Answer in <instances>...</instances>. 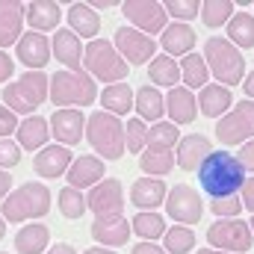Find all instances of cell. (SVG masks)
I'll return each mask as SVG.
<instances>
[{
    "label": "cell",
    "mask_w": 254,
    "mask_h": 254,
    "mask_svg": "<svg viewBox=\"0 0 254 254\" xmlns=\"http://www.w3.org/2000/svg\"><path fill=\"white\" fill-rule=\"evenodd\" d=\"M198 184L210 198H231L246 187V169L240 166L234 154L213 151L198 169Z\"/></svg>",
    "instance_id": "6da1fadb"
},
{
    "label": "cell",
    "mask_w": 254,
    "mask_h": 254,
    "mask_svg": "<svg viewBox=\"0 0 254 254\" xmlns=\"http://www.w3.org/2000/svg\"><path fill=\"white\" fill-rule=\"evenodd\" d=\"M48 98H51V77H45L42 71H27L3 86V101L12 113L33 116V110H39Z\"/></svg>",
    "instance_id": "7a4b0ae2"
},
{
    "label": "cell",
    "mask_w": 254,
    "mask_h": 254,
    "mask_svg": "<svg viewBox=\"0 0 254 254\" xmlns=\"http://www.w3.org/2000/svg\"><path fill=\"white\" fill-rule=\"evenodd\" d=\"M48 210H51V190L39 181H27L3 198L0 216L6 222H30V219L45 216Z\"/></svg>",
    "instance_id": "3957f363"
},
{
    "label": "cell",
    "mask_w": 254,
    "mask_h": 254,
    "mask_svg": "<svg viewBox=\"0 0 254 254\" xmlns=\"http://www.w3.org/2000/svg\"><path fill=\"white\" fill-rule=\"evenodd\" d=\"M204 63L210 68V74L222 80V86L228 89L246 80V57L222 36H210L204 42Z\"/></svg>",
    "instance_id": "277c9868"
},
{
    "label": "cell",
    "mask_w": 254,
    "mask_h": 254,
    "mask_svg": "<svg viewBox=\"0 0 254 254\" xmlns=\"http://www.w3.org/2000/svg\"><path fill=\"white\" fill-rule=\"evenodd\" d=\"M86 139H89V145L98 151L101 160H122L125 151H127L125 125H122L116 116L104 113V110H98V113H92V116L86 119Z\"/></svg>",
    "instance_id": "5b68a950"
},
{
    "label": "cell",
    "mask_w": 254,
    "mask_h": 254,
    "mask_svg": "<svg viewBox=\"0 0 254 254\" xmlns=\"http://www.w3.org/2000/svg\"><path fill=\"white\" fill-rule=\"evenodd\" d=\"M98 98V86L86 71H57L51 77V101L60 110H83Z\"/></svg>",
    "instance_id": "8992f818"
},
{
    "label": "cell",
    "mask_w": 254,
    "mask_h": 254,
    "mask_svg": "<svg viewBox=\"0 0 254 254\" xmlns=\"http://www.w3.org/2000/svg\"><path fill=\"white\" fill-rule=\"evenodd\" d=\"M83 65H86V74L92 80H104L107 86L113 83H122L127 77V68L130 65L122 60V54L116 51L113 42L107 39H92L83 51Z\"/></svg>",
    "instance_id": "52a82bcc"
},
{
    "label": "cell",
    "mask_w": 254,
    "mask_h": 254,
    "mask_svg": "<svg viewBox=\"0 0 254 254\" xmlns=\"http://www.w3.org/2000/svg\"><path fill=\"white\" fill-rule=\"evenodd\" d=\"M207 243L216 252H231V254H243L254 246V234L249 228V222L240 219H219L207 228Z\"/></svg>",
    "instance_id": "ba28073f"
},
{
    "label": "cell",
    "mask_w": 254,
    "mask_h": 254,
    "mask_svg": "<svg viewBox=\"0 0 254 254\" xmlns=\"http://www.w3.org/2000/svg\"><path fill=\"white\" fill-rule=\"evenodd\" d=\"M216 139L222 145H246L254 139V101L237 104L216 122Z\"/></svg>",
    "instance_id": "9c48e42d"
},
{
    "label": "cell",
    "mask_w": 254,
    "mask_h": 254,
    "mask_svg": "<svg viewBox=\"0 0 254 254\" xmlns=\"http://www.w3.org/2000/svg\"><path fill=\"white\" fill-rule=\"evenodd\" d=\"M122 12H125V18L130 21V27L139 30V33H145V36L148 33H163L169 27L166 24L169 12L157 0H127V3H122Z\"/></svg>",
    "instance_id": "30bf717a"
},
{
    "label": "cell",
    "mask_w": 254,
    "mask_h": 254,
    "mask_svg": "<svg viewBox=\"0 0 254 254\" xmlns=\"http://www.w3.org/2000/svg\"><path fill=\"white\" fill-rule=\"evenodd\" d=\"M166 213L175 219V222H181V225H195V222H201V216H204V201L198 198V192L192 190L190 184H175L169 195H166Z\"/></svg>",
    "instance_id": "8fae6325"
},
{
    "label": "cell",
    "mask_w": 254,
    "mask_h": 254,
    "mask_svg": "<svg viewBox=\"0 0 254 254\" xmlns=\"http://www.w3.org/2000/svg\"><path fill=\"white\" fill-rule=\"evenodd\" d=\"M116 51L122 54L127 65H145L151 63V57H157V42L139 30H133L130 24L116 30Z\"/></svg>",
    "instance_id": "7c38bea8"
},
{
    "label": "cell",
    "mask_w": 254,
    "mask_h": 254,
    "mask_svg": "<svg viewBox=\"0 0 254 254\" xmlns=\"http://www.w3.org/2000/svg\"><path fill=\"white\" fill-rule=\"evenodd\" d=\"M86 204L95 213V219L98 216H122V207H125V187H122V181L104 178L98 187H92V192L86 195Z\"/></svg>",
    "instance_id": "4fadbf2b"
},
{
    "label": "cell",
    "mask_w": 254,
    "mask_h": 254,
    "mask_svg": "<svg viewBox=\"0 0 254 254\" xmlns=\"http://www.w3.org/2000/svg\"><path fill=\"white\" fill-rule=\"evenodd\" d=\"M51 133L57 136V145H77L86 136V116L83 110H54Z\"/></svg>",
    "instance_id": "5bb4252c"
},
{
    "label": "cell",
    "mask_w": 254,
    "mask_h": 254,
    "mask_svg": "<svg viewBox=\"0 0 254 254\" xmlns=\"http://www.w3.org/2000/svg\"><path fill=\"white\" fill-rule=\"evenodd\" d=\"M15 57L27 65L30 71H42L45 65L51 63L54 51H51L48 36H42V33H24L18 39V45H15Z\"/></svg>",
    "instance_id": "9a60e30c"
},
{
    "label": "cell",
    "mask_w": 254,
    "mask_h": 254,
    "mask_svg": "<svg viewBox=\"0 0 254 254\" xmlns=\"http://www.w3.org/2000/svg\"><path fill=\"white\" fill-rule=\"evenodd\" d=\"M71 163H74V154L65 145H45L33 157V169L42 178H65L68 169H71Z\"/></svg>",
    "instance_id": "2e32d148"
},
{
    "label": "cell",
    "mask_w": 254,
    "mask_h": 254,
    "mask_svg": "<svg viewBox=\"0 0 254 254\" xmlns=\"http://www.w3.org/2000/svg\"><path fill=\"white\" fill-rule=\"evenodd\" d=\"M210 154H213L210 139L201 136V133H190V136H181L178 151H175V160H178V166H181L184 172H198L201 163H204Z\"/></svg>",
    "instance_id": "e0dca14e"
},
{
    "label": "cell",
    "mask_w": 254,
    "mask_h": 254,
    "mask_svg": "<svg viewBox=\"0 0 254 254\" xmlns=\"http://www.w3.org/2000/svg\"><path fill=\"white\" fill-rule=\"evenodd\" d=\"M89 231H92V240L101 246H127V240L133 234L125 216H98Z\"/></svg>",
    "instance_id": "ac0fdd59"
},
{
    "label": "cell",
    "mask_w": 254,
    "mask_h": 254,
    "mask_svg": "<svg viewBox=\"0 0 254 254\" xmlns=\"http://www.w3.org/2000/svg\"><path fill=\"white\" fill-rule=\"evenodd\" d=\"M104 160L101 157H92V154H83V157H77L74 163H71V169H68V187H74V190H86V187H98L101 181H104Z\"/></svg>",
    "instance_id": "d6986e66"
},
{
    "label": "cell",
    "mask_w": 254,
    "mask_h": 254,
    "mask_svg": "<svg viewBox=\"0 0 254 254\" xmlns=\"http://www.w3.org/2000/svg\"><path fill=\"white\" fill-rule=\"evenodd\" d=\"M166 113L172 116V125H192L198 116V98L187 86H175L166 95Z\"/></svg>",
    "instance_id": "ffe728a7"
},
{
    "label": "cell",
    "mask_w": 254,
    "mask_h": 254,
    "mask_svg": "<svg viewBox=\"0 0 254 254\" xmlns=\"http://www.w3.org/2000/svg\"><path fill=\"white\" fill-rule=\"evenodd\" d=\"M51 51L57 57V63L65 65V71H80L83 63V45H80V36H74L71 30H57V36L51 39Z\"/></svg>",
    "instance_id": "44dd1931"
},
{
    "label": "cell",
    "mask_w": 254,
    "mask_h": 254,
    "mask_svg": "<svg viewBox=\"0 0 254 254\" xmlns=\"http://www.w3.org/2000/svg\"><path fill=\"white\" fill-rule=\"evenodd\" d=\"M24 18L30 21V27L36 33H51V30H60V21H63V9L60 3L54 0H33L27 9H24Z\"/></svg>",
    "instance_id": "7402d4cb"
},
{
    "label": "cell",
    "mask_w": 254,
    "mask_h": 254,
    "mask_svg": "<svg viewBox=\"0 0 254 254\" xmlns=\"http://www.w3.org/2000/svg\"><path fill=\"white\" fill-rule=\"evenodd\" d=\"M166 195H169V190L160 178H139L130 187V201L139 210H148V213H154V207L166 204Z\"/></svg>",
    "instance_id": "603a6c76"
},
{
    "label": "cell",
    "mask_w": 254,
    "mask_h": 254,
    "mask_svg": "<svg viewBox=\"0 0 254 254\" xmlns=\"http://www.w3.org/2000/svg\"><path fill=\"white\" fill-rule=\"evenodd\" d=\"M231 104H234V95L222 83H207L198 95V110L207 119H222L225 113H231Z\"/></svg>",
    "instance_id": "cb8c5ba5"
},
{
    "label": "cell",
    "mask_w": 254,
    "mask_h": 254,
    "mask_svg": "<svg viewBox=\"0 0 254 254\" xmlns=\"http://www.w3.org/2000/svg\"><path fill=\"white\" fill-rule=\"evenodd\" d=\"M24 9L15 0H0V51L9 45H18L21 27H24Z\"/></svg>",
    "instance_id": "d4e9b609"
},
{
    "label": "cell",
    "mask_w": 254,
    "mask_h": 254,
    "mask_svg": "<svg viewBox=\"0 0 254 254\" xmlns=\"http://www.w3.org/2000/svg\"><path fill=\"white\" fill-rule=\"evenodd\" d=\"M48 136H51V122L42 116H27L18 125V145L24 151H42L48 145Z\"/></svg>",
    "instance_id": "484cf974"
},
{
    "label": "cell",
    "mask_w": 254,
    "mask_h": 254,
    "mask_svg": "<svg viewBox=\"0 0 254 254\" xmlns=\"http://www.w3.org/2000/svg\"><path fill=\"white\" fill-rule=\"evenodd\" d=\"M160 42H163L166 57H187V54H192V48H195V33H192L190 24L175 21V24H169L163 30V39Z\"/></svg>",
    "instance_id": "4316f807"
},
{
    "label": "cell",
    "mask_w": 254,
    "mask_h": 254,
    "mask_svg": "<svg viewBox=\"0 0 254 254\" xmlns=\"http://www.w3.org/2000/svg\"><path fill=\"white\" fill-rule=\"evenodd\" d=\"M51 246V231L42 222H30L15 234V252L18 254H45Z\"/></svg>",
    "instance_id": "83f0119b"
},
{
    "label": "cell",
    "mask_w": 254,
    "mask_h": 254,
    "mask_svg": "<svg viewBox=\"0 0 254 254\" xmlns=\"http://www.w3.org/2000/svg\"><path fill=\"white\" fill-rule=\"evenodd\" d=\"M68 24H71V33L80 39H95L101 33V15L89 6V3H71L68 9Z\"/></svg>",
    "instance_id": "f1b7e54d"
},
{
    "label": "cell",
    "mask_w": 254,
    "mask_h": 254,
    "mask_svg": "<svg viewBox=\"0 0 254 254\" xmlns=\"http://www.w3.org/2000/svg\"><path fill=\"white\" fill-rule=\"evenodd\" d=\"M133 110L139 113L142 122H160L163 113H166V98L157 92V86H139L136 89Z\"/></svg>",
    "instance_id": "f546056e"
},
{
    "label": "cell",
    "mask_w": 254,
    "mask_h": 254,
    "mask_svg": "<svg viewBox=\"0 0 254 254\" xmlns=\"http://www.w3.org/2000/svg\"><path fill=\"white\" fill-rule=\"evenodd\" d=\"M133 101H136V92L127 86V83H113L101 92V104H104V113L110 116H127L133 110Z\"/></svg>",
    "instance_id": "4dcf8cb0"
},
{
    "label": "cell",
    "mask_w": 254,
    "mask_h": 254,
    "mask_svg": "<svg viewBox=\"0 0 254 254\" xmlns=\"http://www.w3.org/2000/svg\"><path fill=\"white\" fill-rule=\"evenodd\" d=\"M228 42L237 51L254 48V15H249V12H234V18L228 21Z\"/></svg>",
    "instance_id": "1f68e13d"
},
{
    "label": "cell",
    "mask_w": 254,
    "mask_h": 254,
    "mask_svg": "<svg viewBox=\"0 0 254 254\" xmlns=\"http://www.w3.org/2000/svg\"><path fill=\"white\" fill-rule=\"evenodd\" d=\"M130 228H133V234L142 237V243H154V240L166 237V231H169L166 228V219L160 213H148V210H139L130 219Z\"/></svg>",
    "instance_id": "d6a6232c"
},
{
    "label": "cell",
    "mask_w": 254,
    "mask_h": 254,
    "mask_svg": "<svg viewBox=\"0 0 254 254\" xmlns=\"http://www.w3.org/2000/svg\"><path fill=\"white\" fill-rule=\"evenodd\" d=\"M148 80H151L154 86H169V89H175V86L181 83V65L175 63L172 57H154V60L148 63Z\"/></svg>",
    "instance_id": "836d02e7"
},
{
    "label": "cell",
    "mask_w": 254,
    "mask_h": 254,
    "mask_svg": "<svg viewBox=\"0 0 254 254\" xmlns=\"http://www.w3.org/2000/svg\"><path fill=\"white\" fill-rule=\"evenodd\" d=\"M175 166V154L172 151H160V148H145L139 154V169L151 178H160V175H169Z\"/></svg>",
    "instance_id": "e575fe53"
},
{
    "label": "cell",
    "mask_w": 254,
    "mask_h": 254,
    "mask_svg": "<svg viewBox=\"0 0 254 254\" xmlns=\"http://www.w3.org/2000/svg\"><path fill=\"white\" fill-rule=\"evenodd\" d=\"M181 80L187 83V89H204L210 83V68L204 63V57L187 54L184 63H181Z\"/></svg>",
    "instance_id": "d590c367"
},
{
    "label": "cell",
    "mask_w": 254,
    "mask_h": 254,
    "mask_svg": "<svg viewBox=\"0 0 254 254\" xmlns=\"http://www.w3.org/2000/svg\"><path fill=\"white\" fill-rule=\"evenodd\" d=\"M231 18H234V3H231V0H204V3H201V21H204L210 30L228 24Z\"/></svg>",
    "instance_id": "8d00e7d4"
},
{
    "label": "cell",
    "mask_w": 254,
    "mask_h": 254,
    "mask_svg": "<svg viewBox=\"0 0 254 254\" xmlns=\"http://www.w3.org/2000/svg\"><path fill=\"white\" fill-rule=\"evenodd\" d=\"M175 142H181V130L172 122H157L154 127H148V145L145 148H160V151H172Z\"/></svg>",
    "instance_id": "74e56055"
},
{
    "label": "cell",
    "mask_w": 254,
    "mask_h": 254,
    "mask_svg": "<svg viewBox=\"0 0 254 254\" xmlns=\"http://www.w3.org/2000/svg\"><path fill=\"white\" fill-rule=\"evenodd\" d=\"M163 249L169 254H190L192 249H195V234H192V228H187V225L169 228L166 237H163Z\"/></svg>",
    "instance_id": "f35d334b"
},
{
    "label": "cell",
    "mask_w": 254,
    "mask_h": 254,
    "mask_svg": "<svg viewBox=\"0 0 254 254\" xmlns=\"http://www.w3.org/2000/svg\"><path fill=\"white\" fill-rule=\"evenodd\" d=\"M57 204H60V213H63L65 219H80L86 210H89V204H86V195L80 190H74V187H65V190H60V195H57Z\"/></svg>",
    "instance_id": "ab89813d"
},
{
    "label": "cell",
    "mask_w": 254,
    "mask_h": 254,
    "mask_svg": "<svg viewBox=\"0 0 254 254\" xmlns=\"http://www.w3.org/2000/svg\"><path fill=\"white\" fill-rule=\"evenodd\" d=\"M125 145L130 154H142L145 151V145H148V127L145 122L136 116V119H127L125 125Z\"/></svg>",
    "instance_id": "60d3db41"
},
{
    "label": "cell",
    "mask_w": 254,
    "mask_h": 254,
    "mask_svg": "<svg viewBox=\"0 0 254 254\" xmlns=\"http://www.w3.org/2000/svg\"><path fill=\"white\" fill-rule=\"evenodd\" d=\"M163 6H166V12H169L172 18H178L181 24L190 21V18H195V15L201 12V3H198V0H169V3H163Z\"/></svg>",
    "instance_id": "b9f144b4"
},
{
    "label": "cell",
    "mask_w": 254,
    "mask_h": 254,
    "mask_svg": "<svg viewBox=\"0 0 254 254\" xmlns=\"http://www.w3.org/2000/svg\"><path fill=\"white\" fill-rule=\"evenodd\" d=\"M210 210L219 216V219H237L240 213H243V201L240 198H213L210 201Z\"/></svg>",
    "instance_id": "7bdbcfd3"
},
{
    "label": "cell",
    "mask_w": 254,
    "mask_h": 254,
    "mask_svg": "<svg viewBox=\"0 0 254 254\" xmlns=\"http://www.w3.org/2000/svg\"><path fill=\"white\" fill-rule=\"evenodd\" d=\"M21 163V145L12 142V139H0V169H12Z\"/></svg>",
    "instance_id": "ee69618b"
},
{
    "label": "cell",
    "mask_w": 254,
    "mask_h": 254,
    "mask_svg": "<svg viewBox=\"0 0 254 254\" xmlns=\"http://www.w3.org/2000/svg\"><path fill=\"white\" fill-rule=\"evenodd\" d=\"M9 133H18V119L9 107H0V139H9Z\"/></svg>",
    "instance_id": "f6af8a7d"
},
{
    "label": "cell",
    "mask_w": 254,
    "mask_h": 254,
    "mask_svg": "<svg viewBox=\"0 0 254 254\" xmlns=\"http://www.w3.org/2000/svg\"><path fill=\"white\" fill-rule=\"evenodd\" d=\"M240 166L246 169V172H254V139L252 142H246V145H240Z\"/></svg>",
    "instance_id": "bcb514c9"
},
{
    "label": "cell",
    "mask_w": 254,
    "mask_h": 254,
    "mask_svg": "<svg viewBox=\"0 0 254 254\" xmlns=\"http://www.w3.org/2000/svg\"><path fill=\"white\" fill-rule=\"evenodd\" d=\"M12 71H15V60H12L6 51H0V83H3V80H9V77H12Z\"/></svg>",
    "instance_id": "7dc6e473"
},
{
    "label": "cell",
    "mask_w": 254,
    "mask_h": 254,
    "mask_svg": "<svg viewBox=\"0 0 254 254\" xmlns=\"http://www.w3.org/2000/svg\"><path fill=\"white\" fill-rule=\"evenodd\" d=\"M240 201H243V207H246V210H252V213H254V178L246 181V187H243V198H240Z\"/></svg>",
    "instance_id": "c3c4849f"
},
{
    "label": "cell",
    "mask_w": 254,
    "mask_h": 254,
    "mask_svg": "<svg viewBox=\"0 0 254 254\" xmlns=\"http://www.w3.org/2000/svg\"><path fill=\"white\" fill-rule=\"evenodd\" d=\"M130 254H169L163 246H154V243H139V246H133Z\"/></svg>",
    "instance_id": "681fc988"
},
{
    "label": "cell",
    "mask_w": 254,
    "mask_h": 254,
    "mask_svg": "<svg viewBox=\"0 0 254 254\" xmlns=\"http://www.w3.org/2000/svg\"><path fill=\"white\" fill-rule=\"evenodd\" d=\"M9 187H12V175H6V172L0 169V204H3V198L9 195Z\"/></svg>",
    "instance_id": "f907efd6"
},
{
    "label": "cell",
    "mask_w": 254,
    "mask_h": 254,
    "mask_svg": "<svg viewBox=\"0 0 254 254\" xmlns=\"http://www.w3.org/2000/svg\"><path fill=\"white\" fill-rule=\"evenodd\" d=\"M45 254H77V252H74V246H68V243H57V246H51Z\"/></svg>",
    "instance_id": "816d5d0a"
},
{
    "label": "cell",
    "mask_w": 254,
    "mask_h": 254,
    "mask_svg": "<svg viewBox=\"0 0 254 254\" xmlns=\"http://www.w3.org/2000/svg\"><path fill=\"white\" fill-rule=\"evenodd\" d=\"M243 89H246V98H249V101H254V71H249V74H246Z\"/></svg>",
    "instance_id": "f5cc1de1"
},
{
    "label": "cell",
    "mask_w": 254,
    "mask_h": 254,
    "mask_svg": "<svg viewBox=\"0 0 254 254\" xmlns=\"http://www.w3.org/2000/svg\"><path fill=\"white\" fill-rule=\"evenodd\" d=\"M89 6H92V9H113L116 3H113V0H95V3H89Z\"/></svg>",
    "instance_id": "db71d44e"
},
{
    "label": "cell",
    "mask_w": 254,
    "mask_h": 254,
    "mask_svg": "<svg viewBox=\"0 0 254 254\" xmlns=\"http://www.w3.org/2000/svg\"><path fill=\"white\" fill-rule=\"evenodd\" d=\"M83 254H116L113 249H104V246H95V249H86Z\"/></svg>",
    "instance_id": "11a10c76"
},
{
    "label": "cell",
    "mask_w": 254,
    "mask_h": 254,
    "mask_svg": "<svg viewBox=\"0 0 254 254\" xmlns=\"http://www.w3.org/2000/svg\"><path fill=\"white\" fill-rule=\"evenodd\" d=\"M198 254H231V252H216V249H201Z\"/></svg>",
    "instance_id": "9f6ffc18"
},
{
    "label": "cell",
    "mask_w": 254,
    "mask_h": 254,
    "mask_svg": "<svg viewBox=\"0 0 254 254\" xmlns=\"http://www.w3.org/2000/svg\"><path fill=\"white\" fill-rule=\"evenodd\" d=\"M3 237H6V219L0 216V240H3Z\"/></svg>",
    "instance_id": "6f0895ef"
},
{
    "label": "cell",
    "mask_w": 254,
    "mask_h": 254,
    "mask_svg": "<svg viewBox=\"0 0 254 254\" xmlns=\"http://www.w3.org/2000/svg\"><path fill=\"white\" fill-rule=\"evenodd\" d=\"M249 228H252V234H254V216H252V222H249Z\"/></svg>",
    "instance_id": "680465c9"
},
{
    "label": "cell",
    "mask_w": 254,
    "mask_h": 254,
    "mask_svg": "<svg viewBox=\"0 0 254 254\" xmlns=\"http://www.w3.org/2000/svg\"><path fill=\"white\" fill-rule=\"evenodd\" d=\"M0 254H9V252H0Z\"/></svg>",
    "instance_id": "91938a15"
}]
</instances>
